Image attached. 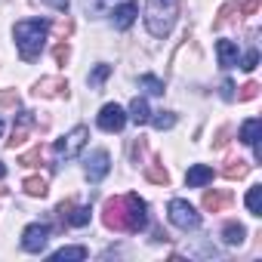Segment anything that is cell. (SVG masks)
I'll list each match as a JSON object with an SVG mask.
<instances>
[{
    "mask_svg": "<svg viewBox=\"0 0 262 262\" xmlns=\"http://www.w3.org/2000/svg\"><path fill=\"white\" fill-rule=\"evenodd\" d=\"M256 93H259V83H253V80H250V83H244V86H241L237 99H241V102H250V99H256Z\"/></svg>",
    "mask_w": 262,
    "mask_h": 262,
    "instance_id": "obj_29",
    "label": "cell"
},
{
    "mask_svg": "<svg viewBox=\"0 0 262 262\" xmlns=\"http://www.w3.org/2000/svg\"><path fill=\"white\" fill-rule=\"evenodd\" d=\"M244 234H247V228L241 225V222H228L225 228H222V237H225V244H244Z\"/></svg>",
    "mask_w": 262,
    "mask_h": 262,
    "instance_id": "obj_18",
    "label": "cell"
},
{
    "mask_svg": "<svg viewBox=\"0 0 262 262\" xmlns=\"http://www.w3.org/2000/svg\"><path fill=\"white\" fill-rule=\"evenodd\" d=\"M145 179H148V182H155V185H167V182H170V173H167L164 167L151 164V167L145 170Z\"/></svg>",
    "mask_w": 262,
    "mask_h": 262,
    "instance_id": "obj_23",
    "label": "cell"
},
{
    "mask_svg": "<svg viewBox=\"0 0 262 262\" xmlns=\"http://www.w3.org/2000/svg\"><path fill=\"white\" fill-rule=\"evenodd\" d=\"M0 105H4V108H13V105H19V96H16V90H0Z\"/></svg>",
    "mask_w": 262,
    "mask_h": 262,
    "instance_id": "obj_30",
    "label": "cell"
},
{
    "mask_svg": "<svg viewBox=\"0 0 262 262\" xmlns=\"http://www.w3.org/2000/svg\"><path fill=\"white\" fill-rule=\"evenodd\" d=\"M43 161V151L40 148H34V151H25L22 158H19V167H37Z\"/></svg>",
    "mask_w": 262,
    "mask_h": 262,
    "instance_id": "obj_26",
    "label": "cell"
},
{
    "mask_svg": "<svg viewBox=\"0 0 262 262\" xmlns=\"http://www.w3.org/2000/svg\"><path fill=\"white\" fill-rule=\"evenodd\" d=\"M117 4V0H86V7H90V13H96V16H102L105 10H111Z\"/></svg>",
    "mask_w": 262,
    "mask_h": 262,
    "instance_id": "obj_27",
    "label": "cell"
},
{
    "mask_svg": "<svg viewBox=\"0 0 262 262\" xmlns=\"http://www.w3.org/2000/svg\"><path fill=\"white\" fill-rule=\"evenodd\" d=\"M185 182H188V188H201V185L213 182V167H207V164H194V167L185 173Z\"/></svg>",
    "mask_w": 262,
    "mask_h": 262,
    "instance_id": "obj_13",
    "label": "cell"
},
{
    "mask_svg": "<svg viewBox=\"0 0 262 262\" xmlns=\"http://www.w3.org/2000/svg\"><path fill=\"white\" fill-rule=\"evenodd\" d=\"M151 123H155L158 129H170V126L176 123V114H173V111H158V117H151Z\"/></svg>",
    "mask_w": 262,
    "mask_h": 262,
    "instance_id": "obj_25",
    "label": "cell"
},
{
    "mask_svg": "<svg viewBox=\"0 0 262 262\" xmlns=\"http://www.w3.org/2000/svg\"><path fill=\"white\" fill-rule=\"evenodd\" d=\"M231 90H234L231 83H222V96H225V99H231Z\"/></svg>",
    "mask_w": 262,
    "mask_h": 262,
    "instance_id": "obj_35",
    "label": "cell"
},
{
    "mask_svg": "<svg viewBox=\"0 0 262 262\" xmlns=\"http://www.w3.org/2000/svg\"><path fill=\"white\" fill-rule=\"evenodd\" d=\"M136 13H139V7L133 4V0H126V4H120V7H111V22H114V28H117V31H126L129 25L136 22Z\"/></svg>",
    "mask_w": 262,
    "mask_h": 262,
    "instance_id": "obj_10",
    "label": "cell"
},
{
    "mask_svg": "<svg viewBox=\"0 0 262 262\" xmlns=\"http://www.w3.org/2000/svg\"><path fill=\"white\" fill-rule=\"evenodd\" d=\"M108 74H111V65H96V71L90 74V83H93V86H99Z\"/></svg>",
    "mask_w": 262,
    "mask_h": 262,
    "instance_id": "obj_28",
    "label": "cell"
},
{
    "mask_svg": "<svg viewBox=\"0 0 262 262\" xmlns=\"http://www.w3.org/2000/svg\"><path fill=\"white\" fill-rule=\"evenodd\" d=\"M179 16V0H148L145 7V25L155 37H167Z\"/></svg>",
    "mask_w": 262,
    "mask_h": 262,
    "instance_id": "obj_3",
    "label": "cell"
},
{
    "mask_svg": "<svg viewBox=\"0 0 262 262\" xmlns=\"http://www.w3.org/2000/svg\"><path fill=\"white\" fill-rule=\"evenodd\" d=\"M139 83H142L148 93H155V96H161V93H164V80H158L155 74H142V77H139Z\"/></svg>",
    "mask_w": 262,
    "mask_h": 262,
    "instance_id": "obj_24",
    "label": "cell"
},
{
    "mask_svg": "<svg viewBox=\"0 0 262 262\" xmlns=\"http://www.w3.org/2000/svg\"><path fill=\"white\" fill-rule=\"evenodd\" d=\"M256 10H259V0H247V4L241 7V13H244V16H253Z\"/></svg>",
    "mask_w": 262,
    "mask_h": 262,
    "instance_id": "obj_32",
    "label": "cell"
},
{
    "mask_svg": "<svg viewBox=\"0 0 262 262\" xmlns=\"http://www.w3.org/2000/svg\"><path fill=\"white\" fill-rule=\"evenodd\" d=\"M108 170H111V158H108V151H93L90 158H86V179L90 182H102L105 176H108Z\"/></svg>",
    "mask_w": 262,
    "mask_h": 262,
    "instance_id": "obj_9",
    "label": "cell"
},
{
    "mask_svg": "<svg viewBox=\"0 0 262 262\" xmlns=\"http://www.w3.org/2000/svg\"><path fill=\"white\" fill-rule=\"evenodd\" d=\"M145 201L139 194H120V198H111L105 201V210H102V222L111 228V231H129L136 234L148 225V213H145Z\"/></svg>",
    "mask_w": 262,
    "mask_h": 262,
    "instance_id": "obj_1",
    "label": "cell"
},
{
    "mask_svg": "<svg viewBox=\"0 0 262 262\" xmlns=\"http://www.w3.org/2000/svg\"><path fill=\"white\" fill-rule=\"evenodd\" d=\"M222 173H225V176H228V179H244V176H247V173H250V164H247V161H241V158H237V161H228V164H225V170H222Z\"/></svg>",
    "mask_w": 262,
    "mask_h": 262,
    "instance_id": "obj_19",
    "label": "cell"
},
{
    "mask_svg": "<svg viewBox=\"0 0 262 262\" xmlns=\"http://www.w3.org/2000/svg\"><path fill=\"white\" fill-rule=\"evenodd\" d=\"M228 204H231V194L228 191H207L204 194V210L207 213H222Z\"/></svg>",
    "mask_w": 262,
    "mask_h": 262,
    "instance_id": "obj_14",
    "label": "cell"
},
{
    "mask_svg": "<svg viewBox=\"0 0 262 262\" xmlns=\"http://www.w3.org/2000/svg\"><path fill=\"white\" fill-rule=\"evenodd\" d=\"M247 210H250L253 216H262V185H253V188L247 191Z\"/></svg>",
    "mask_w": 262,
    "mask_h": 262,
    "instance_id": "obj_21",
    "label": "cell"
},
{
    "mask_svg": "<svg viewBox=\"0 0 262 262\" xmlns=\"http://www.w3.org/2000/svg\"><path fill=\"white\" fill-rule=\"evenodd\" d=\"M90 256V250L86 247H62V250H56L53 253V259L56 262H62V259H86Z\"/></svg>",
    "mask_w": 262,
    "mask_h": 262,
    "instance_id": "obj_22",
    "label": "cell"
},
{
    "mask_svg": "<svg viewBox=\"0 0 262 262\" xmlns=\"http://www.w3.org/2000/svg\"><path fill=\"white\" fill-rule=\"evenodd\" d=\"M62 93H68L65 77H43L34 83V96H62Z\"/></svg>",
    "mask_w": 262,
    "mask_h": 262,
    "instance_id": "obj_11",
    "label": "cell"
},
{
    "mask_svg": "<svg viewBox=\"0 0 262 262\" xmlns=\"http://www.w3.org/2000/svg\"><path fill=\"white\" fill-rule=\"evenodd\" d=\"M216 56H219V65H222V68H234L237 59H241L234 40H219V43H216Z\"/></svg>",
    "mask_w": 262,
    "mask_h": 262,
    "instance_id": "obj_12",
    "label": "cell"
},
{
    "mask_svg": "<svg viewBox=\"0 0 262 262\" xmlns=\"http://www.w3.org/2000/svg\"><path fill=\"white\" fill-rule=\"evenodd\" d=\"M43 4H50V7H56V10H68V0H43Z\"/></svg>",
    "mask_w": 262,
    "mask_h": 262,
    "instance_id": "obj_34",
    "label": "cell"
},
{
    "mask_svg": "<svg viewBox=\"0 0 262 262\" xmlns=\"http://www.w3.org/2000/svg\"><path fill=\"white\" fill-rule=\"evenodd\" d=\"M50 241V225L47 222H31L25 231H22V250L28 253H40Z\"/></svg>",
    "mask_w": 262,
    "mask_h": 262,
    "instance_id": "obj_7",
    "label": "cell"
},
{
    "mask_svg": "<svg viewBox=\"0 0 262 262\" xmlns=\"http://www.w3.org/2000/svg\"><path fill=\"white\" fill-rule=\"evenodd\" d=\"M167 216H170V222H173L176 228H182V231H191V228H198V225H201L198 210H194L188 201H182V198H173V201H170Z\"/></svg>",
    "mask_w": 262,
    "mask_h": 262,
    "instance_id": "obj_5",
    "label": "cell"
},
{
    "mask_svg": "<svg viewBox=\"0 0 262 262\" xmlns=\"http://www.w3.org/2000/svg\"><path fill=\"white\" fill-rule=\"evenodd\" d=\"M4 176H7V167H4V164H0V179H4Z\"/></svg>",
    "mask_w": 262,
    "mask_h": 262,
    "instance_id": "obj_36",
    "label": "cell"
},
{
    "mask_svg": "<svg viewBox=\"0 0 262 262\" xmlns=\"http://www.w3.org/2000/svg\"><path fill=\"white\" fill-rule=\"evenodd\" d=\"M129 120H133V123H148L151 120V111H148V102L145 99H133V102H129Z\"/></svg>",
    "mask_w": 262,
    "mask_h": 262,
    "instance_id": "obj_15",
    "label": "cell"
},
{
    "mask_svg": "<svg viewBox=\"0 0 262 262\" xmlns=\"http://www.w3.org/2000/svg\"><path fill=\"white\" fill-rule=\"evenodd\" d=\"M86 139H90V129H86V126H74V129H68L62 139H56L53 151H56L59 161H71V158H77V155L83 151Z\"/></svg>",
    "mask_w": 262,
    "mask_h": 262,
    "instance_id": "obj_4",
    "label": "cell"
},
{
    "mask_svg": "<svg viewBox=\"0 0 262 262\" xmlns=\"http://www.w3.org/2000/svg\"><path fill=\"white\" fill-rule=\"evenodd\" d=\"M28 126H31V117H28V111H25V114L19 117V126L13 129V139L7 142L10 148H19V145H25V142H28Z\"/></svg>",
    "mask_w": 262,
    "mask_h": 262,
    "instance_id": "obj_16",
    "label": "cell"
},
{
    "mask_svg": "<svg viewBox=\"0 0 262 262\" xmlns=\"http://www.w3.org/2000/svg\"><path fill=\"white\" fill-rule=\"evenodd\" d=\"M47 31H50V22L43 19H25L13 28V37H16V47H19V56L25 62L37 59L43 43H47Z\"/></svg>",
    "mask_w": 262,
    "mask_h": 262,
    "instance_id": "obj_2",
    "label": "cell"
},
{
    "mask_svg": "<svg viewBox=\"0 0 262 262\" xmlns=\"http://www.w3.org/2000/svg\"><path fill=\"white\" fill-rule=\"evenodd\" d=\"M96 120H99V129H105V133H120V129L126 126V111L120 105L108 102V105H102Z\"/></svg>",
    "mask_w": 262,
    "mask_h": 262,
    "instance_id": "obj_6",
    "label": "cell"
},
{
    "mask_svg": "<svg viewBox=\"0 0 262 262\" xmlns=\"http://www.w3.org/2000/svg\"><path fill=\"white\" fill-rule=\"evenodd\" d=\"M22 188H25L31 198H43V194H47V179H40V176H28V179L22 182Z\"/></svg>",
    "mask_w": 262,
    "mask_h": 262,
    "instance_id": "obj_20",
    "label": "cell"
},
{
    "mask_svg": "<svg viewBox=\"0 0 262 262\" xmlns=\"http://www.w3.org/2000/svg\"><path fill=\"white\" fill-rule=\"evenodd\" d=\"M259 139H262V120H259V117L244 120V126H241V142L256 151V161H262V145H259Z\"/></svg>",
    "mask_w": 262,
    "mask_h": 262,
    "instance_id": "obj_8",
    "label": "cell"
},
{
    "mask_svg": "<svg viewBox=\"0 0 262 262\" xmlns=\"http://www.w3.org/2000/svg\"><path fill=\"white\" fill-rule=\"evenodd\" d=\"M62 222H65V225H74V228L86 225V222H90V207H71L68 216H65Z\"/></svg>",
    "mask_w": 262,
    "mask_h": 262,
    "instance_id": "obj_17",
    "label": "cell"
},
{
    "mask_svg": "<svg viewBox=\"0 0 262 262\" xmlns=\"http://www.w3.org/2000/svg\"><path fill=\"white\" fill-rule=\"evenodd\" d=\"M0 133H4V120H0Z\"/></svg>",
    "mask_w": 262,
    "mask_h": 262,
    "instance_id": "obj_37",
    "label": "cell"
},
{
    "mask_svg": "<svg viewBox=\"0 0 262 262\" xmlns=\"http://www.w3.org/2000/svg\"><path fill=\"white\" fill-rule=\"evenodd\" d=\"M53 56H56V62H65V59H68V47H65V43H59Z\"/></svg>",
    "mask_w": 262,
    "mask_h": 262,
    "instance_id": "obj_33",
    "label": "cell"
},
{
    "mask_svg": "<svg viewBox=\"0 0 262 262\" xmlns=\"http://www.w3.org/2000/svg\"><path fill=\"white\" fill-rule=\"evenodd\" d=\"M256 65H259V53H256V50H250V53L244 56V65H241V68H244V71H253Z\"/></svg>",
    "mask_w": 262,
    "mask_h": 262,
    "instance_id": "obj_31",
    "label": "cell"
}]
</instances>
